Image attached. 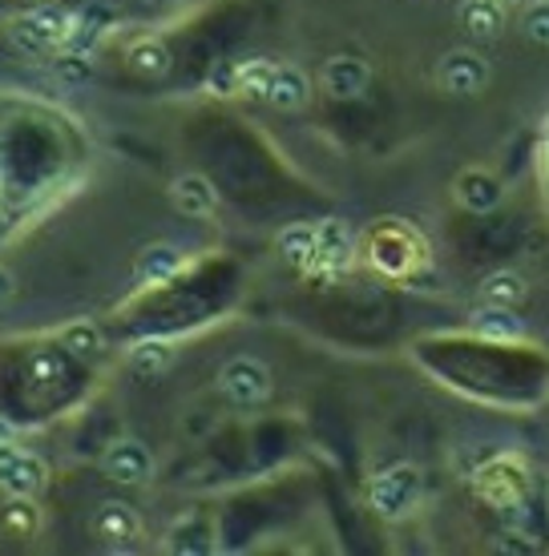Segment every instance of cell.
I'll use <instances>...</instances> for the list:
<instances>
[{
	"mask_svg": "<svg viewBox=\"0 0 549 556\" xmlns=\"http://www.w3.org/2000/svg\"><path fill=\"white\" fill-rule=\"evenodd\" d=\"M424 501V476L416 464H392L367 480V508L384 520H404Z\"/></svg>",
	"mask_w": 549,
	"mask_h": 556,
	"instance_id": "cell-1",
	"label": "cell"
},
{
	"mask_svg": "<svg viewBox=\"0 0 549 556\" xmlns=\"http://www.w3.org/2000/svg\"><path fill=\"white\" fill-rule=\"evenodd\" d=\"M73 25H77V13L61 9V4H41V9H33L28 16H21L9 28V37H13V45L25 56H45L49 49H65Z\"/></svg>",
	"mask_w": 549,
	"mask_h": 556,
	"instance_id": "cell-2",
	"label": "cell"
},
{
	"mask_svg": "<svg viewBox=\"0 0 549 556\" xmlns=\"http://www.w3.org/2000/svg\"><path fill=\"white\" fill-rule=\"evenodd\" d=\"M494 81V70L489 61L477 53V49H449L437 65V85L445 93H457V98H477L485 93V85Z\"/></svg>",
	"mask_w": 549,
	"mask_h": 556,
	"instance_id": "cell-3",
	"label": "cell"
},
{
	"mask_svg": "<svg viewBox=\"0 0 549 556\" xmlns=\"http://www.w3.org/2000/svg\"><path fill=\"white\" fill-rule=\"evenodd\" d=\"M219 391H223L226 400L235 407H254L263 404L271 395V371L267 363L251 359V355H239V359H230L219 371Z\"/></svg>",
	"mask_w": 549,
	"mask_h": 556,
	"instance_id": "cell-4",
	"label": "cell"
},
{
	"mask_svg": "<svg viewBox=\"0 0 549 556\" xmlns=\"http://www.w3.org/2000/svg\"><path fill=\"white\" fill-rule=\"evenodd\" d=\"M101 472L110 476L113 484H126V488L150 484V476H154V452L141 444V440H117V444L105 447Z\"/></svg>",
	"mask_w": 549,
	"mask_h": 556,
	"instance_id": "cell-5",
	"label": "cell"
},
{
	"mask_svg": "<svg viewBox=\"0 0 549 556\" xmlns=\"http://www.w3.org/2000/svg\"><path fill=\"white\" fill-rule=\"evenodd\" d=\"M320 81H324L327 98L336 101H355L367 93V85H372V70H367L364 56H352V53H339L332 56L320 73Z\"/></svg>",
	"mask_w": 549,
	"mask_h": 556,
	"instance_id": "cell-6",
	"label": "cell"
},
{
	"mask_svg": "<svg viewBox=\"0 0 549 556\" xmlns=\"http://www.w3.org/2000/svg\"><path fill=\"white\" fill-rule=\"evenodd\" d=\"M93 536L110 548H129L141 536V520L126 501H105L93 513Z\"/></svg>",
	"mask_w": 549,
	"mask_h": 556,
	"instance_id": "cell-7",
	"label": "cell"
},
{
	"mask_svg": "<svg viewBox=\"0 0 549 556\" xmlns=\"http://www.w3.org/2000/svg\"><path fill=\"white\" fill-rule=\"evenodd\" d=\"M170 202L186 218H211L214 210H219V190L202 174H183V178H174V186H170Z\"/></svg>",
	"mask_w": 549,
	"mask_h": 556,
	"instance_id": "cell-8",
	"label": "cell"
},
{
	"mask_svg": "<svg viewBox=\"0 0 549 556\" xmlns=\"http://www.w3.org/2000/svg\"><path fill=\"white\" fill-rule=\"evenodd\" d=\"M315 230H320V242H315V263L311 266H320L324 275H336V270H344V266L352 263L355 242L348 226L339 223V218H324Z\"/></svg>",
	"mask_w": 549,
	"mask_h": 556,
	"instance_id": "cell-9",
	"label": "cell"
},
{
	"mask_svg": "<svg viewBox=\"0 0 549 556\" xmlns=\"http://www.w3.org/2000/svg\"><path fill=\"white\" fill-rule=\"evenodd\" d=\"M49 480V468H45L41 456H33L25 447H16L13 459L4 464V472H0V488L9 492V496H37Z\"/></svg>",
	"mask_w": 549,
	"mask_h": 556,
	"instance_id": "cell-10",
	"label": "cell"
},
{
	"mask_svg": "<svg viewBox=\"0 0 549 556\" xmlns=\"http://www.w3.org/2000/svg\"><path fill=\"white\" fill-rule=\"evenodd\" d=\"M506 198V186L489 174V169H465L457 178V202L469 210V214H489V210L501 206Z\"/></svg>",
	"mask_w": 549,
	"mask_h": 556,
	"instance_id": "cell-11",
	"label": "cell"
},
{
	"mask_svg": "<svg viewBox=\"0 0 549 556\" xmlns=\"http://www.w3.org/2000/svg\"><path fill=\"white\" fill-rule=\"evenodd\" d=\"M506 0H461L457 16H461V25L473 41H494L506 28Z\"/></svg>",
	"mask_w": 549,
	"mask_h": 556,
	"instance_id": "cell-12",
	"label": "cell"
},
{
	"mask_svg": "<svg viewBox=\"0 0 549 556\" xmlns=\"http://www.w3.org/2000/svg\"><path fill=\"white\" fill-rule=\"evenodd\" d=\"M473 331H477L481 339H494V343H513V339L525 334V323H522V315H513V306L485 303L473 311Z\"/></svg>",
	"mask_w": 549,
	"mask_h": 556,
	"instance_id": "cell-13",
	"label": "cell"
},
{
	"mask_svg": "<svg viewBox=\"0 0 549 556\" xmlns=\"http://www.w3.org/2000/svg\"><path fill=\"white\" fill-rule=\"evenodd\" d=\"M267 101L275 105V110H287V113L303 110V105L311 101L308 73L299 70V65H275V81H271Z\"/></svg>",
	"mask_w": 549,
	"mask_h": 556,
	"instance_id": "cell-14",
	"label": "cell"
},
{
	"mask_svg": "<svg viewBox=\"0 0 549 556\" xmlns=\"http://www.w3.org/2000/svg\"><path fill=\"white\" fill-rule=\"evenodd\" d=\"M183 251L178 247H170V242H154V247H146L138 254V278L146 287H162L170 278L183 270Z\"/></svg>",
	"mask_w": 549,
	"mask_h": 556,
	"instance_id": "cell-15",
	"label": "cell"
},
{
	"mask_svg": "<svg viewBox=\"0 0 549 556\" xmlns=\"http://www.w3.org/2000/svg\"><path fill=\"white\" fill-rule=\"evenodd\" d=\"M174 367V343L170 339H141L129 348V371L141 379H158Z\"/></svg>",
	"mask_w": 549,
	"mask_h": 556,
	"instance_id": "cell-16",
	"label": "cell"
},
{
	"mask_svg": "<svg viewBox=\"0 0 549 556\" xmlns=\"http://www.w3.org/2000/svg\"><path fill=\"white\" fill-rule=\"evenodd\" d=\"M315 242H320V230H315V226H311V223H291V226H283V230H279V242H275V247H279L283 263L303 270V266L315 263Z\"/></svg>",
	"mask_w": 549,
	"mask_h": 556,
	"instance_id": "cell-17",
	"label": "cell"
},
{
	"mask_svg": "<svg viewBox=\"0 0 549 556\" xmlns=\"http://www.w3.org/2000/svg\"><path fill=\"white\" fill-rule=\"evenodd\" d=\"M126 61L138 77H166L170 73V49L158 37H141V41L129 45Z\"/></svg>",
	"mask_w": 549,
	"mask_h": 556,
	"instance_id": "cell-18",
	"label": "cell"
},
{
	"mask_svg": "<svg viewBox=\"0 0 549 556\" xmlns=\"http://www.w3.org/2000/svg\"><path fill=\"white\" fill-rule=\"evenodd\" d=\"M481 299L497 306H517L525 299V278L517 270H494L481 282Z\"/></svg>",
	"mask_w": 549,
	"mask_h": 556,
	"instance_id": "cell-19",
	"label": "cell"
},
{
	"mask_svg": "<svg viewBox=\"0 0 549 556\" xmlns=\"http://www.w3.org/2000/svg\"><path fill=\"white\" fill-rule=\"evenodd\" d=\"M61 348L82 363L98 359L101 355V331L93 327V323H70V327L61 331Z\"/></svg>",
	"mask_w": 549,
	"mask_h": 556,
	"instance_id": "cell-20",
	"label": "cell"
},
{
	"mask_svg": "<svg viewBox=\"0 0 549 556\" xmlns=\"http://www.w3.org/2000/svg\"><path fill=\"white\" fill-rule=\"evenodd\" d=\"M271 81H275V65L263 61V56H254V61H242L239 65V93H247V98H267Z\"/></svg>",
	"mask_w": 549,
	"mask_h": 556,
	"instance_id": "cell-21",
	"label": "cell"
},
{
	"mask_svg": "<svg viewBox=\"0 0 549 556\" xmlns=\"http://www.w3.org/2000/svg\"><path fill=\"white\" fill-rule=\"evenodd\" d=\"M195 529H198V516H186L183 525L170 532V548H174V553H211L214 548L211 525H202V532H195Z\"/></svg>",
	"mask_w": 549,
	"mask_h": 556,
	"instance_id": "cell-22",
	"label": "cell"
},
{
	"mask_svg": "<svg viewBox=\"0 0 549 556\" xmlns=\"http://www.w3.org/2000/svg\"><path fill=\"white\" fill-rule=\"evenodd\" d=\"M33 496H9V508H4V529L16 532V536H33L37 532V508H33Z\"/></svg>",
	"mask_w": 549,
	"mask_h": 556,
	"instance_id": "cell-23",
	"label": "cell"
},
{
	"mask_svg": "<svg viewBox=\"0 0 549 556\" xmlns=\"http://www.w3.org/2000/svg\"><path fill=\"white\" fill-rule=\"evenodd\" d=\"M522 28H525V37H529V41L541 45V49H549V0H534V4L525 9Z\"/></svg>",
	"mask_w": 549,
	"mask_h": 556,
	"instance_id": "cell-24",
	"label": "cell"
},
{
	"mask_svg": "<svg viewBox=\"0 0 549 556\" xmlns=\"http://www.w3.org/2000/svg\"><path fill=\"white\" fill-rule=\"evenodd\" d=\"M207 89H211L214 98H230V93H239V65H230V61H219L207 77Z\"/></svg>",
	"mask_w": 549,
	"mask_h": 556,
	"instance_id": "cell-25",
	"label": "cell"
},
{
	"mask_svg": "<svg viewBox=\"0 0 549 556\" xmlns=\"http://www.w3.org/2000/svg\"><path fill=\"white\" fill-rule=\"evenodd\" d=\"M61 376H65V359H61L57 351L45 348L33 355V379H37V383H57Z\"/></svg>",
	"mask_w": 549,
	"mask_h": 556,
	"instance_id": "cell-26",
	"label": "cell"
},
{
	"mask_svg": "<svg viewBox=\"0 0 549 556\" xmlns=\"http://www.w3.org/2000/svg\"><path fill=\"white\" fill-rule=\"evenodd\" d=\"M9 294H13V275H9L4 266H0V303H4Z\"/></svg>",
	"mask_w": 549,
	"mask_h": 556,
	"instance_id": "cell-27",
	"label": "cell"
},
{
	"mask_svg": "<svg viewBox=\"0 0 549 556\" xmlns=\"http://www.w3.org/2000/svg\"><path fill=\"white\" fill-rule=\"evenodd\" d=\"M13 440H16L13 424H9V419H0V444H13Z\"/></svg>",
	"mask_w": 549,
	"mask_h": 556,
	"instance_id": "cell-28",
	"label": "cell"
}]
</instances>
